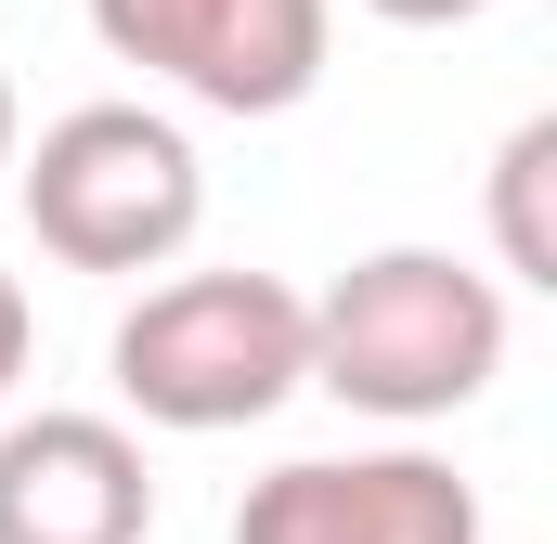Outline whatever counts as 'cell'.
Listing matches in <instances>:
<instances>
[{
  "label": "cell",
  "mask_w": 557,
  "mask_h": 544,
  "mask_svg": "<svg viewBox=\"0 0 557 544\" xmlns=\"http://www.w3.org/2000/svg\"><path fill=\"white\" fill-rule=\"evenodd\" d=\"M506 376V285L454 247H376L311 298V390L376 428H441Z\"/></svg>",
  "instance_id": "1"
},
{
  "label": "cell",
  "mask_w": 557,
  "mask_h": 544,
  "mask_svg": "<svg viewBox=\"0 0 557 544\" xmlns=\"http://www.w3.org/2000/svg\"><path fill=\"white\" fill-rule=\"evenodd\" d=\"M104 363L143 428L221 441V428H260L273 403L311 390V298L285 272H169L117 311Z\"/></svg>",
  "instance_id": "2"
},
{
  "label": "cell",
  "mask_w": 557,
  "mask_h": 544,
  "mask_svg": "<svg viewBox=\"0 0 557 544\" xmlns=\"http://www.w3.org/2000/svg\"><path fill=\"white\" fill-rule=\"evenodd\" d=\"M13 195H26V234L65 272H169L208 221V169L195 131L156 118V104H78L39 143H13Z\"/></svg>",
  "instance_id": "3"
},
{
  "label": "cell",
  "mask_w": 557,
  "mask_h": 544,
  "mask_svg": "<svg viewBox=\"0 0 557 544\" xmlns=\"http://www.w3.org/2000/svg\"><path fill=\"white\" fill-rule=\"evenodd\" d=\"M91 39L208 118H285L324 91L337 0H78Z\"/></svg>",
  "instance_id": "4"
},
{
  "label": "cell",
  "mask_w": 557,
  "mask_h": 544,
  "mask_svg": "<svg viewBox=\"0 0 557 544\" xmlns=\"http://www.w3.org/2000/svg\"><path fill=\"white\" fill-rule=\"evenodd\" d=\"M234 544H480V493L454 480V454H298L273 480H247Z\"/></svg>",
  "instance_id": "5"
},
{
  "label": "cell",
  "mask_w": 557,
  "mask_h": 544,
  "mask_svg": "<svg viewBox=\"0 0 557 544\" xmlns=\"http://www.w3.org/2000/svg\"><path fill=\"white\" fill-rule=\"evenodd\" d=\"M156 532V467L117 415H13L0 428V544H143Z\"/></svg>",
  "instance_id": "6"
},
{
  "label": "cell",
  "mask_w": 557,
  "mask_h": 544,
  "mask_svg": "<svg viewBox=\"0 0 557 544\" xmlns=\"http://www.w3.org/2000/svg\"><path fill=\"white\" fill-rule=\"evenodd\" d=\"M545 182H557V118H519L506 156H493V260H506V285H557Z\"/></svg>",
  "instance_id": "7"
},
{
  "label": "cell",
  "mask_w": 557,
  "mask_h": 544,
  "mask_svg": "<svg viewBox=\"0 0 557 544\" xmlns=\"http://www.w3.org/2000/svg\"><path fill=\"white\" fill-rule=\"evenodd\" d=\"M26 350H39V311H26V285L0 272V403H13V376H26Z\"/></svg>",
  "instance_id": "8"
},
{
  "label": "cell",
  "mask_w": 557,
  "mask_h": 544,
  "mask_svg": "<svg viewBox=\"0 0 557 544\" xmlns=\"http://www.w3.org/2000/svg\"><path fill=\"white\" fill-rule=\"evenodd\" d=\"M363 13H376V26H480L493 0H363Z\"/></svg>",
  "instance_id": "9"
},
{
  "label": "cell",
  "mask_w": 557,
  "mask_h": 544,
  "mask_svg": "<svg viewBox=\"0 0 557 544\" xmlns=\"http://www.w3.org/2000/svg\"><path fill=\"white\" fill-rule=\"evenodd\" d=\"M13 143H26V118H13V78H0V182H13Z\"/></svg>",
  "instance_id": "10"
}]
</instances>
